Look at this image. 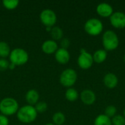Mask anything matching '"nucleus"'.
<instances>
[{
  "label": "nucleus",
  "instance_id": "1",
  "mask_svg": "<svg viewBox=\"0 0 125 125\" xmlns=\"http://www.w3.org/2000/svg\"><path fill=\"white\" fill-rule=\"evenodd\" d=\"M37 116V112L36 111L34 106L26 105L20 108L17 112L18 119L24 124H30L35 121Z\"/></svg>",
  "mask_w": 125,
  "mask_h": 125
},
{
  "label": "nucleus",
  "instance_id": "2",
  "mask_svg": "<svg viewBox=\"0 0 125 125\" xmlns=\"http://www.w3.org/2000/svg\"><path fill=\"white\" fill-rule=\"evenodd\" d=\"M102 43L104 47V50H105L107 52L112 51L119 47V39L114 31L108 30L105 31L103 35Z\"/></svg>",
  "mask_w": 125,
  "mask_h": 125
},
{
  "label": "nucleus",
  "instance_id": "3",
  "mask_svg": "<svg viewBox=\"0 0 125 125\" xmlns=\"http://www.w3.org/2000/svg\"><path fill=\"white\" fill-rule=\"evenodd\" d=\"M18 109V103L12 97H5L0 101V112L6 116L17 114Z\"/></svg>",
  "mask_w": 125,
  "mask_h": 125
},
{
  "label": "nucleus",
  "instance_id": "4",
  "mask_svg": "<svg viewBox=\"0 0 125 125\" xmlns=\"http://www.w3.org/2000/svg\"><path fill=\"white\" fill-rule=\"evenodd\" d=\"M84 30L90 36H98L103 32V24L100 20L92 18L86 21V22L85 23Z\"/></svg>",
  "mask_w": 125,
  "mask_h": 125
},
{
  "label": "nucleus",
  "instance_id": "5",
  "mask_svg": "<svg viewBox=\"0 0 125 125\" xmlns=\"http://www.w3.org/2000/svg\"><path fill=\"white\" fill-rule=\"evenodd\" d=\"M9 59L10 63L15 66H22L27 63L29 60V54L23 48H15L11 51Z\"/></svg>",
  "mask_w": 125,
  "mask_h": 125
},
{
  "label": "nucleus",
  "instance_id": "6",
  "mask_svg": "<svg viewBox=\"0 0 125 125\" xmlns=\"http://www.w3.org/2000/svg\"><path fill=\"white\" fill-rule=\"evenodd\" d=\"M78 79V75L75 70L72 68H67L64 70L59 76L60 83L67 88H71L76 83Z\"/></svg>",
  "mask_w": 125,
  "mask_h": 125
},
{
  "label": "nucleus",
  "instance_id": "7",
  "mask_svg": "<svg viewBox=\"0 0 125 125\" xmlns=\"http://www.w3.org/2000/svg\"><path fill=\"white\" fill-rule=\"evenodd\" d=\"M78 65L82 70H88L93 65L94 60L92 55L84 48H81L78 57Z\"/></svg>",
  "mask_w": 125,
  "mask_h": 125
},
{
  "label": "nucleus",
  "instance_id": "8",
  "mask_svg": "<svg viewBox=\"0 0 125 125\" xmlns=\"http://www.w3.org/2000/svg\"><path fill=\"white\" fill-rule=\"evenodd\" d=\"M40 19L45 27H53L57 21V16L53 10L45 9L40 12Z\"/></svg>",
  "mask_w": 125,
  "mask_h": 125
},
{
  "label": "nucleus",
  "instance_id": "9",
  "mask_svg": "<svg viewBox=\"0 0 125 125\" xmlns=\"http://www.w3.org/2000/svg\"><path fill=\"white\" fill-rule=\"evenodd\" d=\"M111 26L116 29L125 28V13L123 12H114L112 15L109 18Z\"/></svg>",
  "mask_w": 125,
  "mask_h": 125
},
{
  "label": "nucleus",
  "instance_id": "10",
  "mask_svg": "<svg viewBox=\"0 0 125 125\" xmlns=\"http://www.w3.org/2000/svg\"><path fill=\"white\" fill-rule=\"evenodd\" d=\"M97 13L103 18H110L114 13V9L112 6L105 2L99 4L96 8Z\"/></svg>",
  "mask_w": 125,
  "mask_h": 125
},
{
  "label": "nucleus",
  "instance_id": "11",
  "mask_svg": "<svg viewBox=\"0 0 125 125\" xmlns=\"http://www.w3.org/2000/svg\"><path fill=\"white\" fill-rule=\"evenodd\" d=\"M80 98L83 104L86 105H92L96 101V94L92 90L84 89L81 92Z\"/></svg>",
  "mask_w": 125,
  "mask_h": 125
},
{
  "label": "nucleus",
  "instance_id": "12",
  "mask_svg": "<svg viewBox=\"0 0 125 125\" xmlns=\"http://www.w3.org/2000/svg\"><path fill=\"white\" fill-rule=\"evenodd\" d=\"M54 54L56 61L60 64H66L70 62V54L67 49L59 48Z\"/></svg>",
  "mask_w": 125,
  "mask_h": 125
},
{
  "label": "nucleus",
  "instance_id": "13",
  "mask_svg": "<svg viewBox=\"0 0 125 125\" xmlns=\"http://www.w3.org/2000/svg\"><path fill=\"white\" fill-rule=\"evenodd\" d=\"M59 49L58 44L56 41L53 40H45L42 45V51L48 55L53 54L56 52Z\"/></svg>",
  "mask_w": 125,
  "mask_h": 125
},
{
  "label": "nucleus",
  "instance_id": "14",
  "mask_svg": "<svg viewBox=\"0 0 125 125\" xmlns=\"http://www.w3.org/2000/svg\"><path fill=\"white\" fill-rule=\"evenodd\" d=\"M104 85L109 89H113L116 87L119 83V79L117 76L112 73H107L103 78Z\"/></svg>",
  "mask_w": 125,
  "mask_h": 125
},
{
  "label": "nucleus",
  "instance_id": "15",
  "mask_svg": "<svg viewBox=\"0 0 125 125\" xmlns=\"http://www.w3.org/2000/svg\"><path fill=\"white\" fill-rule=\"evenodd\" d=\"M26 101L29 105H35L40 99V94L35 89H30L26 94Z\"/></svg>",
  "mask_w": 125,
  "mask_h": 125
},
{
  "label": "nucleus",
  "instance_id": "16",
  "mask_svg": "<svg viewBox=\"0 0 125 125\" xmlns=\"http://www.w3.org/2000/svg\"><path fill=\"white\" fill-rule=\"evenodd\" d=\"M94 62L97 64L103 63L108 57V52L104 49H99L96 51L92 55Z\"/></svg>",
  "mask_w": 125,
  "mask_h": 125
},
{
  "label": "nucleus",
  "instance_id": "17",
  "mask_svg": "<svg viewBox=\"0 0 125 125\" xmlns=\"http://www.w3.org/2000/svg\"><path fill=\"white\" fill-rule=\"evenodd\" d=\"M79 97V94L74 88H68L65 92V98L70 102H75Z\"/></svg>",
  "mask_w": 125,
  "mask_h": 125
},
{
  "label": "nucleus",
  "instance_id": "18",
  "mask_svg": "<svg viewBox=\"0 0 125 125\" xmlns=\"http://www.w3.org/2000/svg\"><path fill=\"white\" fill-rule=\"evenodd\" d=\"M94 125H112L111 119L105 114H100L95 118Z\"/></svg>",
  "mask_w": 125,
  "mask_h": 125
},
{
  "label": "nucleus",
  "instance_id": "19",
  "mask_svg": "<svg viewBox=\"0 0 125 125\" xmlns=\"http://www.w3.org/2000/svg\"><path fill=\"white\" fill-rule=\"evenodd\" d=\"M50 33H51V36L53 40H54V41L61 40L63 38V34H64L63 30L59 26L52 27Z\"/></svg>",
  "mask_w": 125,
  "mask_h": 125
},
{
  "label": "nucleus",
  "instance_id": "20",
  "mask_svg": "<svg viewBox=\"0 0 125 125\" xmlns=\"http://www.w3.org/2000/svg\"><path fill=\"white\" fill-rule=\"evenodd\" d=\"M10 52L11 50L9 45L4 41H0V58L5 59L10 56Z\"/></svg>",
  "mask_w": 125,
  "mask_h": 125
},
{
  "label": "nucleus",
  "instance_id": "21",
  "mask_svg": "<svg viewBox=\"0 0 125 125\" xmlns=\"http://www.w3.org/2000/svg\"><path fill=\"white\" fill-rule=\"evenodd\" d=\"M53 125H62L66 120L65 115L62 112H56L53 114L52 117Z\"/></svg>",
  "mask_w": 125,
  "mask_h": 125
},
{
  "label": "nucleus",
  "instance_id": "22",
  "mask_svg": "<svg viewBox=\"0 0 125 125\" xmlns=\"http://www.w3.org/2000/svg\"><path fill=\"white\" fill-rule=\"evenodd\" d=\"M2 4L4 8L9 10H15L19 4V1L18 0H4Z\"/></svg>",
  "mask_w": 125,
  "mask_h": 125
},
{
  "label": "nucleus",
  "instance_id": "23",
  "mask_svg": "<svg viewBox=\"0 0 125 125\" xmlns=\"http://www.w3.org/2000/svg\"><path fill=\"white\" fill-rule=\"evenodd\" d=\"M116 112H117V109L114 105H108V107H106L104 114L108 117H109L110 119H112L116 115Z\"/></svg>",
  "mask_w": 125,
  "mask_h": 125
},
{
  "label": "nucleus",
  "instance_id": "24",
  "mask_svg": "<svg viewBox=\"0 0 125 125\" xmlns=\"http://www.w3.org/2000/svg\"><path fill=\"white\" fill-rule=\"evenodd\" d=\"M34 108L36 110V111L37 112V114H42L44 112L46 111V110L48 109V104L45 102H38L35 106Z\"/></svg>",
  "mask_w": 125,
  "mask_h": 125
},
{
  "label": "nucleus",
  "instance_id": "25",
  "mask_svg": "<svg viewBox=\"0 0 125 125\" xmlns=\"http://www.w3.org/2000/svg\"><path fill=\"white\" fill-rule=\"evenodd\" d=\"M112 125H125V118L122 115H116L111 119Z\"/></svg>",
  "mask_w": 125,
  "mask_h": 125
},
{
  "label": "nucleus",
  "instance_id": "26",
  "mask_svg": "<svg viewBox=\"0 0 125 125\" xmlns=\"http://www.w3.org/2000/svg\"><path fill=\"white\" fill-rule=\"evenodd\" d=\"M10 63L5 59H0V72L6 71L9 69Z\"/></svg>",
  "mask_w": 125,
  "mask_h": 125
},
{
  "label": "nucleus",
  "instance_id": "27",
  "mask_svg": "<svg viewBox=\"0 0 125 125\" xmlns=\"http://www.w3.org/2000/svg\"><path fill=\"white\" fill-rule=\"evenodd\" d=\"M70 45V41L68 38H62L60 40V45H61V48H64V49H67L69 48Z\"/></svg>",
  "mask_w": 125,
  "mask_h": 125
},
{
  "label": "nucleus",
  "instance_id": "28",
  "mask_svg": "<svg viewBox=\"0 0 125 125\" xmlns=\"http://www.w3.org/2000/svg\"><path fill=\"white\" fill-rule=\"evenodd\" d=\"M0 125H9V119L7 116L0 114Z\"/></svg>",
  "mask_w": 125,
  "mask_h": 125
},
{
  "label": "nucleus",
  "instance_id": "29",
  "mask_svg": "<svg viewBox=\"0 0 125 125\" xmlns=\"http://www.w3.org/2000/svg\"><path fill=\"white\" fill-rule=\"evenodd\" d=\"M15 67H16V66H15V64H12V63H10V65H9V69L12 70H14V69L15 68Z\"/></svg>",
  "mask_w": 125,
  "mask_h": 125
},
{
  "label": "nucleus",
  "instance_id": "30",
  "mask_svg": "<svg viewBox=\"0 0 125 125\" xmlns=\"http://www.w3.org/2000/svg\"><path fill=\"white\" fill-rule=\"evenodd\" d=\"M124 116H125V109L124 110V115H123Z\"/></svg>",
  "mask_w": 125,
  "mask_h": 125
},
{
  "label": "nucleus",
  "instance_id": "31",
  "mask_svg": "<svg viewBox=\"0 0 125 125\" xmlns=\"http://www.w3.org/2000/svg\"><path fill=\"white\" fill-rule=\"evenodd\" d=\"M53 125V124H47V125Z\"/></svg>",
  "mask_w": 125,
  "mask_h": 125
},
{
  "label": "nucleus",
  "instance_id": "32",
  "mask_svg": "<svg viewBox=\"0 0 125 125\" xmlns=\"http://www.w3.org/2000/svg\"><path fill=\"white\" fill-rule=\"evenodd\" d=\"M124 62H125V55H124Z\"/></svg>",
  "mask_w": 125,
  "mask_h": 125
}]
</instances>
